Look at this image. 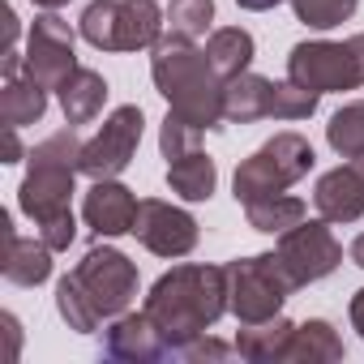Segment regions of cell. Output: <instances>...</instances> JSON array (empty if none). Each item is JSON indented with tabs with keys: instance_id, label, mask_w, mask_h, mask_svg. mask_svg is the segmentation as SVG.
<instances>
[{
	"instance_id": "1",
	"label": "cell",
	"mask_w": 364,
	"mask_h": 364,
	"mask_svg": "<svg viewBox=\"0 0 364 364\" xmlns=\"http://www.w3.org/2000/svg\"><path fill=\"white\" fill-rule=\"evenodd\" d=\"M26 159H31V167H26V180L18 189V206L31 215L35 232L52 249H69L77 236L69 202H73V180L82 171V141H77L73 124L43 137Z\"/></svg>"
},
{
	"instance_id": "2",
	"label": "cell",
	"mask_w": 364,
	"mask_h": 364,
	"mask_svg": "<svg viewBox=\"0 0 364 364\" xmlns=\"http://www.w3.org/2000/svg\"><path fill=\"white\" fill-rule=\"evenodd\" d=\"M228 309L232 304H228V270L223 266H176L146 296V313L159 326V334L167 338L171 355H176V347L206 334Z\"/></svg>"
},
{
	"instance_id": "3",
	"label": "cell",
	"mask_w": 364,
	"mask_h": 364,
	"mask_svg": "<svg viewBox=\"0 0 364 364\" xmlns=\"http://www.w3.org/2000/svg\"><path fill=\"white\" fill-rule=\"evenodd\" d=\"M137 296V266L120 249H90L73 274L56 283V309L77 334H95L107 317H120Z\"/></svg>"
},
{
	"instance_id": "4",
	"label": "cell",
	"mask_w": 364,
	"mask_h": 364,
	"mask_svg": "<svg viewBox=\"0 0 364 364\" xmlns=\"http://www.w3.org/2000/svg\"><path fill=\"white\" fill-rule=\"evenodd\" d=\"M150 77L180 120H189L202 133L223 124V77L215 73L210 56L189 39L163 35L150 56Z\"/></svg>"
},
{
	"instance_id": "5",
	"label": "cell",
	"mask_w": 364,
	"mask_h": 364,
	"mask_svg": "<svg viewBox=\"0 0 364 364\" xmlns=\"http://www.w3.org/2000/svg\"><path fill=\"white\" fill-rule=\"evenodd\" d=\"M317 154L309 146V137L300 133H274L266 146H257L240 167H236V202H257L270 193L291 189L296 180H304L313 171Z\"/></svg>"
},
{
	"instance_id": "6",
	"label": "cell",
	"mask_w": 364,
	"mask_h": 364,
	"mask_svg": "<svg viewBox=\"0 0 364 364\" xmlns=\"http://www.w3.org/2000/svg\"><path fill=\"white\" fill-rule=\"evenodd\" d=\"M163 9L154 0H95L82 14V39L99 52H137L163 39Z\"/></svg>"
},
{
	"instance_id": "7",
	"label": "cell",
	"mask_w": 364,
	"mask_h": 364,
	"mask_svg": "<svg viewBox=\"0 0 364 364\" xmlns=\"http://www.w3.org/2000/svg\"><path fill=\"white\" fill-rule=\"evenodd\" d=\"M228 270V304L240 317V326H257L279 317L283 300L296 291L291 274L283 270L279 253H257V257H236L223 266Z\"/></svg>"
},
{
	"instance_id": "8",
	"label": "cell",
	"mask_w": 364,
	"mask_h": 364,
	"mask_svg": "<svg viewBox=\"0 0 364 364\" xmlns=\"http://www.w3.org/2000/svg\"><path fill=\"white\" fill-rule=\"evenodd\" d=\"M287 77L313 95L330 90H360L364 86V35H351L343 43H296L287 56Z\"/></svg>"
},
{
	"instance_id": "9",
	"label": "cell",
	"mask_w": 364,
	"mask_h": 364,
	"mask_svg": "<svg viewBox=\"0 0 364 364\" xmlns=\"http://www.w3.org/2000/svg\"><path fill=\"white\" fill-rule=\"evenodd\" d=\"M141 124H146V116H141L137 103L116 107L103 120V129L90 141H82V176H90V180H116L133 163V154H137Z\"/></svg>"
},
{
	"instance_id": "10",
	"label": "cell",
	"mask_w": 364,
	"mask_h": 364,
	"mask_svg": "<svg viewBox=\"0 0 364 364\" xmlns=\"http://www.w3.org/2000/svg\"><path fill=\"white\" fill-rule=\"evenodd\" d=\"M279 262L291 274V283L304 287V283L326 279L343 262V245L334 240V232H330L326 219H317V223L304 219V223H296V228H287L279 236Z\"/></svg>"
},
{
	"instance_id": "11",
	"label": "cell",
	"mask_w": 364,
	"mask_h": 364,
	"mask_svg": "<svg viewBox=\"0 0 364 364\" xmlns=\"http://www.w3.org/2000/svg\"><path fill=\"white\" fill-rule=\"evenodd\" d=\"M77 69V52H73V31L65 18H56L52 9L43 18H35L31 26V43H26V73L48 86L60 90V82Z\"/></svg>"
},
{
	"instance_id": "12",
	"label": "cell",
	"mask_w": 364,
	"mask_h": 364,
	"mask_svg": "<svg viewBox=\"0 0 364 364\" xmlns=\"http://www.w3.org/2000/svg\"><path fill=\"white\" fill-rule=\"evenodd\" d=\"M133 236L154 253V257H185L198 245V219L171 202L146 198L133 219Z\"/></svg>"
},
{
	"instance_id": "13",
	"label": "cell",
	"mask_w": 364,
	"mask_h": 364,
	"mask_svg": "<svg viewBox=\"0 0 364 364\" xmlns=\"http://www.w3.org/2000/svg\"><path fill=\"white\" fill-rule=\"evenodd\" d=\"M313 206L326 223H355L364 215V159H347L313 189Z\"/></svg>"
},
{
	"instance_id": "14",
	"label": "cell",
	"mask_w": 364,
	"mask_h": 364,
	"mask_svg": "<svg viewBox=\"0 0 364 364\" xmlns=\"http://www.w3.org/2000/svg\"><path fill=\"white\" fill-rule=\"evenodd\" d=\"M0 245H5V253H0V270H5L9 283L18 287H39L48 274H52V245L39 236H18L14 232V219L0 215Z\"/></svg>"
},
{
	"instance_id": "15",
	"label": "cell",
	"mask_w": 364,
	"mask_h": 364,
	"mask_svg": "<svg viewBox=\"0 0 364 364\" xmlns=\"http://www.w3.org/2000/svg\"><path fill=\"white\" fill-rule=\"evenodd\" d=\"M137 206L141 202L120 185V180H95L86 202H82V215H86V228L95 236H124V232H133Z\"/></svg>"
},
{
	"instance_id": "16",
	"label": "cell",
	"mask_w": 364,
	"mask_h": 364,
	"mask_svg": "<svg viewBox=\"0 0 364 364\" xmlns=\"http://www.w3.org/2000/svg\"><path fill=\"white\" fill-rule=\"evenodd\" d=\"M103 347H107V355H116V360H137V364L171 355L167 338L159 334V326L150 321L146 309H141V313H120L116 326L107 330V343H103Z\"/></svg>"
},
{
	"instance_id": "17",
	"label": "cell",
	"mask_w": 364,
	"mask_h": 364,
	"mask_svg": "<svg viewBox=\"0 0 364 364\" xmlns=\"http://www.w3.org/2000/svg\"><path fill=\"white\" fill-rule=\"evenodd\" d=\"M274 90H279V82H270L262 73H240V77L223 82V120H232V124L270 120L274 116Z\"/></svg>"
},
{
	"instance_id": "18",
	"label": "cell",
	"mask_w": 364,
	"mask_h": 364,
	"mask_svg": "<svg viewBox=\"0 0 364 364\" xmlns=\"http://www.w3.org/2000/svg\"><path fill=\"white\" fill-rule=\"evenodd\" d=\"M60 107H65V120L69 124H90L99 112H103V103H107V82L95 73V69H73L65 82H60Z\"/></svg>"
},
{
	"instance_id": "19",
	"label": "cell",
	"mask_w": 364,
	"mask_h": 364,
	"mask_svg": "<svg viewBox=\"0 0 364 364\" xmlns=\"http://www.w3.org/2000/svg\"><path fill=\"white\" fill-rule=\"evenodd\" d=\"M215 180H219L215 159L202 154V150H189V154L167 163V189L176 198H185V202H206L215 193Z\"/></svg>"
},
{
	"instance_id": "20",
	"label": "cell",
	"mask_w": 364,
	"mask_h": 364,
	"mask_svg": "<svg viewBox=\"0 0 364 364\" xmlns=\"http://www.w3.org/2000/svg\"><path fill=\"white\" fill-rule=\"evenodd\" d=\"M43 112H48V86H39L31 73L26 77H5V90H0V120L22 129V124L43 120Z\"/></svg>"
},
{
	"instance_id": "21",
	"label": "cell",
	"mask_w": 364,
	"mask_h": 364,
	"mask_svg": "<svg viewBox=\"0 0 364 364\" xmlns=\"http://www.w3.org/2000/svg\"><path fill=\"white\" fill-rule=\"evenodd\" d=\"M283 360H304V364L343 360V338L334 334V326H330V321L313 317V321H304V326H296V330H291Z\"/></svg>"
},
{
	"instance_id": "22",
	"label": "cell",
	"mask_w": 364,
	"mask_h": 364,
	"mask_svg": "<svg viewBox=\"0 0 364 364\" xmlns=\"http://www.w3.org/2000/svg\"><path fill=\"white\" fill-rule=\"evenodd\" d=\"M206 56H210L215 73H219L223 82H232V77L249 73V60H253V35L240 31V26H223V31H215V35L206 39Z\"/></svg>"
},
{
	"instance_id": "23",
	"label": "cell",
	"mask_w": 364,
	"mask_h": 364,
	"mask_svg": "<svg viewBox=\"0 0 364 364\" xmlns=\"http://www.w3.org/2000/svg\"><path fill=\"white\" fill-rule=\"evenodd\" d=\"M291 330H296V326H291L287 317H270V321L245 326V330L236 334V355H245V360H253V364H266V360H283Z\"/></svg>"
},
{
	"instance_id": "24",
	"label": "cell",
	"mask_w": 364,
	"mask_h": 364,
	"mask_svg": "<svg viewBox=\"0 0 364 364\" xmlns=\"http://www.w3.org/2000/svg\"><path fill=\"white\" fill-rule=\"evenodd\" d=\"M309 206L300 198H287V193H270V198H257V202H245V219L253 232H270V236H283L287 228L304 223Z\"/></svg>"
},
{
	"instance_id": "25",
	"label": "cell",
	"mask_w": 364,
	"mask_h": 364,
	"mask_svg": "<svg viewBox=\"0 0 364 364\" xmlns=\"http://www.w3.org/2000/svg\"><path fill=\"white\" fill-rule=\"evenodd\" d=\"M326 141L343 154V159H364V103H347L330 116L326 124Z\"/></svg>"
},
{
	"instance_id": "26",
	"label": "cell",
	"mask_w": 364,
	"mask_h": 364,
	"mask_svg": "<svg viewBox=\"0 0 364 364\" xmlns=\"http://www.w3.org/2000/svg\"><path fill=\"white\" fill-rule=\"evenodd\" d=\"M215 22V0H171L167 5V35L198 43Z\"/></svg>"
},
{
	"instance_id": "27",
	"label": "cell",
	"mask_w": 364,
	"mask_h": 364,
	"mask_svg": "<svg viewBox=\"0 0 364 364\" xmlns=\"http://www.w3.org/2000/svg\"><path fill=\"white\" fill-rule=\"evenodd\" d=\"M360 0H291V9L304 26L313 31H330V26H343L351 14H355Z\"/></svg>"
},
{
	"instance_id": "28",
	"label": "cell",
	"mask_w": 364,
	"mask_h": 364,
	"mask_svg": "<svg viewBox=\"0 0 364 364\" xmlns=\"http://www.w3.org/2000/svg\"><path fill=\"white\" fill-rule=\"evenodd\" d=\"M198 137H202V129H193L189 120H180L176 112H167V120H163V133H159L163 159L171 163V159H180V154H189V150H198Z\"/></svg>"
},
{
	"instance_id": "29",
	"label": "cell",
	"mask_w": 364,
	"mask_h": 364,
	"mask_svg": "<svg viewBox=\"0 0 364 364\" xmlns=\"http://www.w3.org/2000/svg\"><path fill=\"white\" fill-rule=\"evenodd\" d=\"M236 347H228V343H215V338H193V343H185V347H176V355L180 360H228Z\"/></svg>"
},
{
	"instance_id": "30",
	"label": "cell",
	"mask_w": 364,
	"mask_h": 364,
	"mask_svg": "<svg viewBox=\"0 0 364 364\" xmlns=\"http://www.w3.org/2000/svg\"><path fill=\"white\" fill-rule=\"evenodd\" d=\"M0 326H5V334H9V351H5V360H14V355H18V343H22L18 317H14V313H0Z\"/></svg>"
},
{
	"instance_id": "31",
	"label": "cell",
	"mask_w": 364,
	"mask_h": 364,
	"mask_svg": "<svg viewBox=\"0 0 364 364\" xmlns=\"http://www.w3.org/2000/svg\"><path fill=\"white\" fill-rule=\"evenodd\" d=\"M5 163H22V146H18V129L5 124Z\"/></svg>"
},
{
	"instance_id": "32",
	"label": "cell",
	"mask_w": 364,
	"mask_h": 364,
	"mask_svg": "<svg viewBox=\"0 0 364 364\" xmlns=\"http://www.w3.org/2000/svg\"><path fill=\"white\" fill-rule=\"evenodd\" d=\"M351 326L360 330V338H364V287L351 296Z\"/></svg>"
},
{
	"instance_id": "33",
	"label": "cell",
	"mask_w": 364,
	"mask_h": 364,
	"mask_svg": "<svg viewBox=\"0 0 364 364\" xmlns=\"http://www.w3.org/2000/svg\"><path fill=\"white\" fill-rule=\"evenodd\" d=\"M240 9H249V14H266V9H274V5H283V0H236Z\"/></svg>"
},
{
	"instance_id": "34",
	"label": "cell",
	"mask_w": 364,
	"mask_h": 364,
	"mask_svg": "<svg viewBox=\"0 0 364 364\" xmlns=\"http://www.w3.org/2000/svg\"><path fill=\"white\" fill-rule=\"evenodd\" d=\"M351 262L364 270V232H360V236H355V245H351Z\"/></svg>"
},
{
	"instance_id": "35",
	"label": "cell",
	"mask_w": 364,
	"mask_h": 364,
	"mask_svg": "<svg viewBox=\"0 0 364 364\" xmlns=\"http://www.w3.org/2000/svg\"><path fill=\"white\" fill-rule=\"evenodd\" d=\"M35 5H43V9H60V5H69V0H35Z\"/></svg>"
}]
</instances>
